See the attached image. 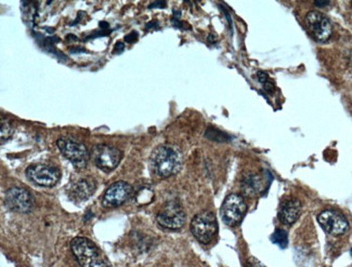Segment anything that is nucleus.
<instances>
[{"instance_id":"nucleus-1","label":"nucleus","mask_w":352,"mask_h":267,"mask_svg":"<svg viewBox=\"0 0 352 267\" xmlns=\"http://www.w3.org/2000/svg\"><path fill=\"white\" fill-rule=\"evenodd\" d=\"M151 165L156 176L169 178L182 168V152L174 146H157L151 155Z\"/></svg>"},{"instance_id":"nucleus-2","label":"nucleus","mask_w":352,"mask_h":267,"mask_svg":"<svg viewBox=\"0 0 352 267\" xmlns=\"http://www.w3.org/2000/svg\"><path fill=\"white\" fill-rule=\"evenodd\" d=\"M71 250L82 267H110L100 255L97 246L87 238H74L71 242Z\"/></svg>"},{"instance_id":"nucleus-3","label":"nucleus","mask_w":352,"mask_h":267,"mask_svg":"<svg viewBox=\"0 0 352 267\" xmlns=\"http://www.w3.org/2000/svg\"><path fill=\"white\" fill-rule=\"evenodd\" d=\"M191 232L201 244H210L218 232V223L212 212L203 211L191 221Z\"/></svg>"},{"instance_id":"nucleus-4","label":"nucleus","mask_w":352,"mask_h":267,"mask_svg":"<svg viewBox=\"0 0 352 267\" xmlns=\"http://www.w3.org/2000/svg\"><path fill=\"white\" fill-rule=\"evenodd\" d=\"M56 146L64 157L69 159L76 168L82 169L87 165L90 155L87 148L80 141L71 137L60 138Z\"/></svg>"},{"instance_id":"nucleus-5","label":"nucleus","mask_w":352,"mask_h":267,"mask_svg":"<svg viewBox=\"0 0 352 267\" xmlns=\"http://www.w3.org/2000/svg\"><path fill=\"white\" fill-rule=\"evenodd\" d=\"M90 158L98 168L110 172L120 165V161L123 158V153L114 146L100 144V146H96L92 148Z\"/></svg>"},{"instance_id":"nucleus-6","label":"nucleus","mask_w":352,"mask_h":267,"mask_svg":"<svg viewBox=\"0 0 352 267\" xmlns=\"http://www.w3.org/2000/svg\"><path fill=\"white\" fill-rule=\"evenodd\" d=\"M248 211L245 200L238 194H231L223 201L221 207L222 220L229 227L238 225Z\"/></svg>"},{"instance_id":"nucleus-7","label":"nucleus","mask_w":352,"mask_h":267,"mask_svg":"<svg viewBox=\"0 0 352 267\" xmlns=\"http://www.w3.org/2000/svg\"><path fill=\"white\" fill-rule=\"evenodd\" d=\"M26 176L30 181L36 185L44 186V187H52L59 182V169L54 165H45V163H36L30 165L25 171Z\"/></svg>"},{"instance_id":"nucleus-8","label":"nucleus","mask_w":352,"mask_h":267,"mask_svg":"<svg viewBox=\"0 0 352 267\" xmlns=\"http://www.w3.org/2000/svg\"><path fill=\"white\" fill-rule=\"evenodd\" d=\"M157 223L164 229H182L186 222V214L184 209L177 201H169L162 208L156 216Z\"/></svg>"},{"instance_id":"nucleus-9","label":"nucleus","mask_w":352,"mask_h":267,"mask_svg":"<svg viewBox=\"0 0 352 267\" xmlns=\"http://www.w3.org/2000/svg\"><path fill=\"white\" fill-rule=\"evenodd\" d=\"M305 22L308 31L316 40L323 43L329 40V37L332 36V24L323 13L319 11H310L307 14Z\"/></svg>"},{"instance_id":"nucleus-10","label":"nucleus","mask_w":352,"mask_h":267,"mask_svg":"<svg viewBox=\"0 0 352 267\" xmlns=\"http://www.w3.org/2000/svg\"><path fill=\"white\" fill-rule=\"evenodd\" d=\"M5 202L10 210L28 213L34 208V198L30 191L22 187H12L6 193Z\"/></svg>"},{"instance_id":"nucleus-11","label":"nucleus","mask_w":352,"mask_h":267,"mask_svg":"<svg viewBox=\"0 0 352 267\" xmlns=\"http://www.w3.org/2000/svg\"><path fill=\"white\" fill-rule=\"evenodd\" d=\"M318 221L325 232L333 236H340L347 232L349 223L342 214L335 210H325L318 216Z\"/></svg>"},{"instance_id":"nucleus-12","label":"nucleus","mask_w":352,"mask_h":267,"mask_svg":"<svg viewBox=\"0 0 352 267\" xmlns=\"http://www.w3.org/2000/svg\"><path fill=\"white\" fill-rule=\"evenodd\" d=\"M133 186L127 182L118 181L107 189L102 199L104 208H116L122 206L133 194Z\"/></svg>"},{"instance_id":"nucleus-13","label":"nucleus","mask_w":352,"mask_h":267,"mask_svg":"<svg viewBox=\"0 0 352 267\" xmlns=\"http://www.w3.org/2000/svg\"><path fill=\"white\" fill-rule=\"evenodd\" d=\"M96 184L91 178H80L69 191V196L74 201L87 200L95 193Z\"/></svg>"},{"instance_id":"nucleus-14","label":"nucleus","mask_w":352,"mask_h":267,"mask_svg":"<svg viewBox=\"0 0 352 267\" xmlns=\"http://www.w3.org/2000/svg\"><path fill=\"white\" fill-rule=\"evenodd\" d=\"M301 202L297 199L286 201L278 211V219L286 225H292L298 220L301 213Z\"/></svg>"},{"instance_id":"nucleus-15","label":"nucleus","mask_w":352,"mask_h":267,"mask_svg":"<svg viewBox=\"0 0 352 267\" xmlns=\"http://www.w3.org/2000/svg\"><path fill=\"white\" fill-rule=\"evenodd\" d=\"M261 189V181L258 176H250V178H246L245 181L243 182V191L248 196H253V195L259 193Z\"/></svg>"},{"instance_id":"nucleus-16","label":"nucleus","mask_w":352,"mask_h":267,"mask_svg":"<svg viewBox=\"0 0 352 267\" xmlns=\"http://www.w3.org/2000/svg\"><path fill=\"white\" fill-rule=\"evenodd\" d=\"M271 240H272L273 244H278L281 248H285L287 246V234H286L285 231L276 229L274 234L271 236Z\"/></svg>"},{"instance_id":"nucleus-17","label":"nucleus","mask_w":352,"mask_h":267,"mask_svg":"<svg viewBox=\"0 0 352 267\" xmlns=\"http://www.w3.org/2000/svg\"><path fill=\"white\" fill-rule=\"evenodd\" d=\"M13 132H14V129L12 126L5 119H1V144H3L6 141H8L12 137Z\"/></svg>"},{"instance_id":"nucleus-18","label":"nucleus","mask_w":352,"mask_h":267,"mask_svg":"<svg viewBox=\"0 0 352 267\" xmlns=\"http://www.w3.org/2000/svg\"><path fill=\"white\" fill-rule=\"evenodd\" d=\"M246 267H265L263 263L259 262L255 257H250L248 263H246Z\"/></svg>"},{"instance_id":"nucleus-19","label":"nucleus","mask_w":352,"mask_h":267,"mask_svg":"<svg viewBox=\"0 0 352 267\" xmlns=\"http://www.w3.org/2000/svg\"><path fill=\"white\" fill-rule=\"evenodd\" d=\"M314 5H318V7H323V5H329V1H316Z\"/></svg>"},{"instance_id":"nucleus-20","label":"nucleus","mask_w":352,"mask_h":267,"mask_svg":"<svg viewBox=\"0 0 352 267\" xmlns=\"http://www.w3.org/2000/svg\"><path fill=\"white\" fill-rule=\"evenodd\" d=\"M351 255H352V250H351Z\"/></svg>"}]
</instances>
